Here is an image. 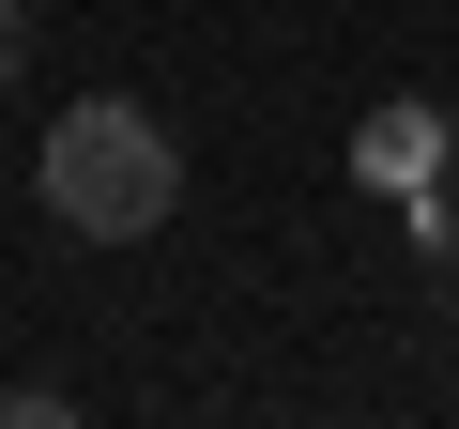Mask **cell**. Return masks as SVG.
Instances as JSON below:
<instances>
[{"label":"cell","mask_w":459,"mask_h":429,"mask_svg":"<svg viewBox=\"0 0 459 429\" xmlns=\"http://www.w3.org/2000/svg\"><path fill=\"white\" fill-rule=\"evenodd\" d=\"M47 214H62L77 246H138V231H169V214H184V153H169V123L123 108V92H77V108L47 123Z\"/></svg>","instance_id":"6da1fadb"},{"label":"cell","mask_w":459,"mask_h":429,"mask_svg":"<svg viewBox=\"0 0 459 429\" xmlns=\"http://www.w3.org/2000/svg\"><path fill=\"white\" fill-rule=\"evenodd\" d=\"M352 169H368V184H444V123H429V108H383V123L352 138Z\"/></svg>","instance_id":"7a4b0ae2"},{"label":"cell","mask_w":459,"mask_h":429,"mask_svg":"<svg viewBox=\"0 0 459 429\" xmlns=\"http://www.w3.org/2000/svg\"><path fill=\"white\" fill-rule=\"evenodd\" d=\"M444 199H459V123H444Z\"/></svg>","instance_id":"277c9868"},{"label":"cell","mask_w":459,"mask_h":429,"mask_svg":"<svg viewBox=\"0 0 459 429\" xmlns=\"http://www.w3.org/2000/svg\"><path fill=\"white\" fill-rule=\"evenodd\" d=\"M0 77H31V0H0Z\"/></svg>","instance_id":"3957f363"}]
</instances>
